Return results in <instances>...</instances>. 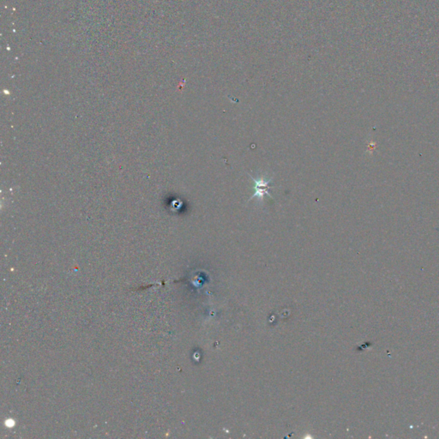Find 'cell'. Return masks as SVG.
<instances>
[{"label":"cell","mask_w":439,"mask_h":439,"mask_svg":"<svg viewBox=\"0 0 439 439\" xmlns=\"http://www.w3.org/2000/svg\"><path fill=\"white\" fill-rule=\"evenodd\" d=\"M250 178H252L254 182H255V194L250 197V199H253L254 197H257L259 200H263L264 195H266V194H268L271 197V195L269 194V192H268V190L270 189V185H269L270 180H266L264 178L256 179L252 176H250Z\"/></svg>","instance_id":"cell-1"}]
</instances>
